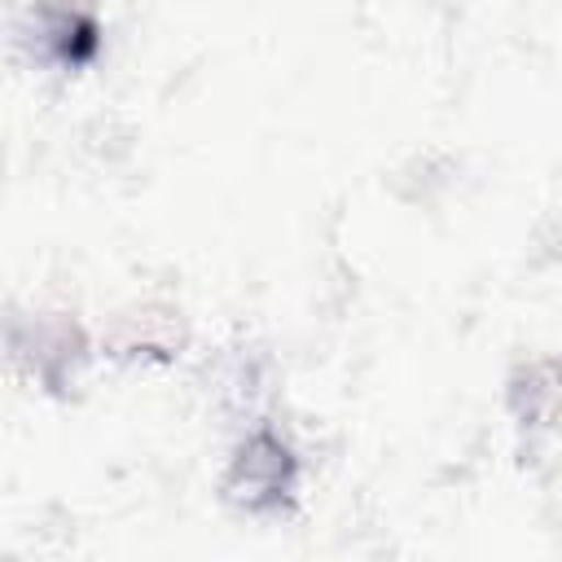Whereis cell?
Here are the masks:
<instances>
[{"label":"cell","mask_w":562,"mask_h":562,"mask_svg":"<svg viewBox=\"0 0 562 562\" xmlns=\"http://www.w3.org/2000/svg\"><path fill=\"white\" fill-rule=\"evenodd\" d=\"M294 479H299V461H294L290 443L268 435V430H259V435L241 439V448L233 452L228 496L237 505L263 514V509H277L294 492Z\"/></svg>","instance_id":"6da1fadb"},{"label":"cell","mask_w":562,"mask_h":562,"mask_svg":"<svg viewBox=\"0 0 562 562\" xmlns=\"http://www.w3.org/2000/svg\"><path fill=\"white\" fill-rule=\"evenodd\" d=\"M514 395H527L522 417H531V422H540V417L558 413V408H562V364H558L553 382H540V364L522 369V378L514 382Z\"/></svg>","instance_id":"7a4b0ae2"}]
</instances>
